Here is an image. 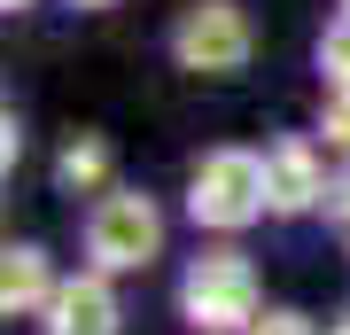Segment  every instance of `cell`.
Returning a JSON list of instances; mask_svg holds the SVG:
<instances>
[{
  "instance_id": "13",
  "label": "cell",
  "mask_w": 350,
  "mask_h": 335,
  "mask_svg": "<svg viewBox=\"0 0 350 335\" xmlns=\"http://www.w3.org/2000/svg\"><path fill=\"white\" fill-rule=\"evenodd\" d=\"M16 156H24V125H16V110H8V125H0V164L16 172Z\"/></svg>"
},
{
  "instance_id": "5",
  "label": "cell",
  "mask_w": 350,
  "mask_h": 335,
  "mask_svg": "<svg viewBox=\"0 0 350 335\" xmlns=\"http://www.w3.org/2000/svg\"><path fill=\"white\" fill-rule=\"evenodd\" d=\"M327 187H335V179H327V164H319L312 140H273V149H265V203H273L280 219L319 211Z\"/></svg>"
},
{
  "instance_id": "6",
  "label": "cell",
  "mask_w": 350,
  "mask_h": 335,
  "mask_svg": "<svg viewBox=\"0 0 350 335\" xmlns=\"http://www.w3.org/2000/svg\"><path fill=\"white\" fill-rule=\"evenodd\" d=\"M39 327H47V335H117L125 312H117L109 273H70L63 288H55V304L39 312Z\"/></svg>"
},
{
  "instance_id": "3",
  "label": "cell",
  "mask_w": 350,
  "mask_h": 335,
  "mask_svg": "<svg viewBox=\"0 0 350 335\" xmlns=\"http://www.w3.org/2000/svg\"><path fill=\"white\" fill-rule=\"evenodd\" d=\"M163 249V211L140 187H109V195L86 211V258L94 273H140V265H156Z\"/></svg>"
},
{
  "instance_id": "11",
  "label": "cell",
  "mask_w": 350,
  "mask_h": 335,
  "mask_svg": "<svg viewBox=\"0 0 350 335\" xmlns=\"http://www.w3.org/2000/svg\"><path fill=\"white\" fill-rule=\"evenodd\" d=\"M250 335H319V327L304 320V312H265V320H257Z\"/></svg>"
},
{
  "instance_id": "12",
  "label": "cell",
  "mask_w": 350,
  "mask_h": 335,
  "mask_svg": "<svg viewBox=\"0 0 350 335\" xmlns=\"http://www.w3.org/2000/svg\"><path fill=\"white\" fill-rule=\"evenodd\" d=\"M327 219H342V234H350V172H335V187H327Z\"/></svg>"
},
{
  "instance_id": "8",
  "label": "cell",
  "mask_w": 350,
  "mask_h": 335,
  "mask_svg": "<svg viewBox=\"0 0 350 335\" xmlns=\"http://www.w3.org/2000/svg\"><path fill=\"white\" fill-rule=\"evenodd\" d=\"M55 187H70V195H109V140L101 133H70L63 156H55Z\"/></svg>"
},
{
  "instance_id": "14",
  "label": "cell",
  "mask_w": 350,
  "mask_h": 335,
  "mask_svg": "<svg viewBox=\"0 0 350 335\" xmlns=\"http://www.w3.org/2000/svg\"><path fill=\"white\" fill-rule=\"evenodd\" d=\"M70 8H117V0H70Z\"/></svg>"
},
{
  "instance_id": "16",
  "label": "cell",
  "mask_w": 350,
  "mask_h": 335,
  "mask_svg": "<svg viewBox=\"0 0 350 335\" xmlns=\"http://www.w3.org/2000/svg\"><path fill=\"white\" fill-rule=\"evenodd\" d=\"M342 16H350V0H342Z\"/></svg>"
},
{
  "instance_id": "7",
  "label": "cell",
  "mask_w": 350,
  "mask_h": 335,
  "mask_svg": "<svg viewBox=\"0 0 350 335\" xmlns=\"http://www.w3.org/2000/svg\"><path fill=\"white\" fill-rule=\"evenodd\" d=\"M55 265H47V249L39 242H16L8 258H0V312H8V320H24V312H47L55 304Z\"/></svg>"
},
{
  "instance_id": "1",
  "label": "cell",
  "mask_w": 350,
  "mask_h": 335,
  "mask_svg": "<svg viewBox=\"0 0 350 335\" xmlns=\"http://www.w3.org/2000/svg\"><path fill=\"white\" fill-rule=\"evenodd\" d=\"M179 312H187L195 335H250L265 312H257V265L241 249H202L179 281Z\"/></svg>"
},
{
  "instance_id": "17",
  "label": "cell",
  "mask_w": 350,
  "mask_h": 335,
  "mask_svg": "<svg viewBox=\"0 0 350 335\" xmlns=\"http://www.w3.org/2000/svg\"><path fill=\"white\" fill-rule=\"evenodd\" d=\"M335 335H350V327H335Z\"/></svg>"
},
{
  "instance_id": "15",
  "label": "cell",
  "mask_w": 350,
  "mask_h": 335,
  "mask_svg": "<svg viewBox=\"0 0 350 335\" xmlns=\"http://www.w3.org/2000/svg\"><path fill=\"white\" fill-rule=\"evenodd\" d=\"M0 8H31V0H0Z\"/></svg>"
},
{
  "instance_id": "10",
  "label": "cell",
  "mask_w": 350,
  "mask_h": 335,
  "mask_svg": "<svg viewBox=\"0 0 350 335\" xmlns=\"http://www.w3.org/2000/svg\"><path fill=\"white\" fill-rule=\"evenodd\" d=\"M319 133L335 140V149H350V86H327V101H319Z\"/></svg>"
},
{
  "instance_id": "9",
  "label": "cell",
  "mask_w": 350,
  "mask_h": 335,
  "mask_svg": "<svg viewBox=\"0 0 350 335\" xmlns=\"http://www.w3.org/2000/svg\"><path fill=\"white\" fill-rule=\"evenodd\" d=\"M319 71H327V86H350V16H335L319 32Z\"/></svg>"
},
{
  "instance_id": "4",
  "label": "cell",
  "mask_w": 350,
  "mask_h": 335,
  "mask_svg": "<svg viewBox=\"0 0 350 335\" xmlns=\"http://www.w3.org/2000/svg\"><path fill=\"white\" fill-rule=\"evenodd\" d=\"M250 47H257V24H250L241 0H195L172 24V62L195 78H234L250 62Z\"/></svg>"
},
{
  "instance_id": "2",
  "label": "cell",
  "mask_w": 350,
  "mask_h": 335,
  "mask_svg": "<svg viewBox=\"0 0 350 335\" xmlns=\"http://www.w3.org/2000/svg\"><path fill=\"white\" fill-rule=\"evenodd\" d=\"M187 211H195V226H211V234H241L250 219H265L273 211V203H265V156L211 149L195 164V179H187Z\"/></svg>"
}]
</instances>
